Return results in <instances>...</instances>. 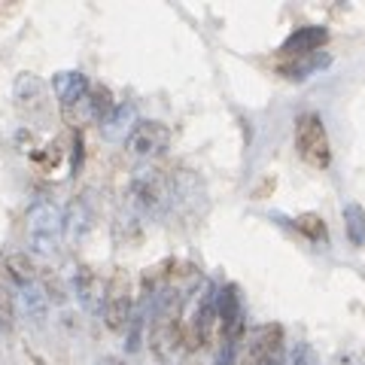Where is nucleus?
<instances>
[{
	"label": "nucleus",
	"instance_id": "nucleus-1",
	"mask_svg": "<svg viewBox=\"0 0 365 365\" xmlns=\"http://www.w3.org/2000/svg\"><path fill=\"white\" fill-rule=\"evenodd\" d=\"M295 150L311 168H329L332 165V146H329L326 125L317 113H302L295 119Z\"/></svg>",
	"mask_w": 365,
	"mask_h": 365
},
{
	"label": "nucleus",
	"instance_id": "nucleus-2",
	"mask_svg": "<svg viewBox=\"0 0 365 365\" xmlns=\"http://www.w3.org/2000/svg\"><path fill=\"white\" fill-rule=\"evenodd\" d=\"M131 319V280L125 271H116L107 283V299H104V323L113 332H122Z\"/></svg>",
	"mask_w": 365,
	"mask_h": 365
},
{
	"label": "nucleus",
	"instance_id": "nucleus-3",
	"mask_svg": "<svg viewBox=\"0 0 365 365\" xmlns=\"http://www.w3.org/2000/svg\"><path fill=\"white\" fill-rule=\"evenodd\" d=\"M150 347L162 362H170L180 353H186V347H182V323L177 314L165 311L155 317V323L150 329Z\"/></svg>",
	"mask_w": 365,
	"mask_h": 365
},
{
	"label": "nucleus",
	"instance_id": "nucleus-4",
	"mask_svg": "<svg viewBox=\"0 0 365 365\" xmlns=\"http://www.w3.org/2000/svg\"><path fill=\"white\" fill-rule=\"evenodd\" d=\"M283 353V326L268 323L253 332L244 353V365H277Z\"/></svg>",
	"mask_w": 365,
	"mask_h": 365
},
{
	"label": "nucleus",
	"instance_id": "nucleus-5",
	"mask_svg": "<svg viewBox=\"0 0 365 365\" xmlns=\"http://www.w3.org/2000/svg\"><path fill=\"white\" fill-rule=\"evenodd\" d=\"M168 143H170V131H168V125H162V122H137L134 131L128 134V140H125L128 153L140 155V158L162 155L168 150Z\"/></svg>",
	"mask_w": 365,
	"mask_h": 365
},
{
	"label": "nucleus",
	"instance_id": "nucleus-6",
	"mask_svg": "<svg viewBox=\"0 0 365 365\" xmlns=\"http://www.w3.org/2000/svg\"><path fill=\"white\" fill-rule=\"evenodd\" d=\"M134 195L137 201L143 204V207H150V210H158L162 204L168 201V180L162 170H143L140 177L134 180Z\"/></svg>",
	"mask_w": 365,
	"mask_h": 365
},
{
	"label": "nucleus",
	"instance_id": "nucleus-7",
	"mask_svg": "<svg viewBox=\"0 0 365 365\" xmlns=\"http://www.w3.org/2000/svg\"><path fill=\"white\" fill-rule=\"evenodd\" d=\"M326 40H329V34L323 28H299L280 46V55L283 58H304V55H314Z\"/></svg>",
	"mask_w": 365,
	"mask_h": 365
},
{
	"label": "nucleus",
	"instance_id": "nucleus-8",
	"mask_svg": "<svg viewBox=\"0 0 365 365\" xmlns=\"http://www.w3.org/2000/svg\"><path fill=\"white\" fill-rule=\"evenodd\" d=\"M216 304H220L222 335L228 341H235L237 335H241V302H237V289L235 287H225L220 292V299H216Z\"/></svg>",
	"mask_w": 365,
	"mask_h": 365
},
{
	"label": "nucleus",
	"instance_id": "nucleus-9",
	"mask_svg": "<svg viewBox=\"0 0 365 365\" xmlns=\"http://www.w3.org/2000/svg\"><path fill=\"white\" fill-rule=\"evenodd\" d=\"M6 274L13 277L16 283H34L37 280V265H34V259L28 253H13L6 256Z\"/></svg>",
	"mask_w": 365,
	"mask_h": 365
},
{
	"label": "nucleus",
	"instance_id": "nucleus-10",
	"mask_svg": "<svg viewBox=\"0 0 365 365\" xmlns=\"http://www.w3.org/2000/svg\"><path fill=\"white\" fill-rule=\"evenodd\" d=\"M344 220H347V235L353 244H365V210L359 204H347L344 210Z\"/></svg>",
	"mask_w": 365,
	"mask_h": 365
},
{
	"label": "nucleus",
	"instance_id": "nucleus-11",
	"mask_svg": "<svg viewBox=\"0 0 365 365\" xmlns=\"http://www.w3.org/2000/svg\"><path fill=\"white\" fill-rule=\"evenodd\" d=\"M88 101H91V116H101V119H104L107 113L116 107L107 86H88Z\"/></svg>",
	"mask_w": 365,
	"mask_h": 365
},
{
	"label": "nucleus",
	"instance_id": "nucleus-12",
	"mask_svg": "<svg viewBox=\"0 0 365 365\" xmlns=\"http://www.w3.org/2000/svg\"><path fill=\"white\" fill-rule=\"evenodd\" d=\"M295 228L311 237V241H326V222L319 220L317 213H302L299 220H295Z\"/></svg>",
	"mask_w": 365,
	"mask_h": 365
},
{
	"label": "nucleus",
	"instance_id": "nucleus-13",
	"mask_svg": "<svg viewBox=\"0 0 365 365\" xmlns=\"http://www.w3.org/2000/svg\"><path fill=\"white\" fill-rule=\"evenodd\" d=\"M13 295L4 287V277H0V326L4 329H13Z\"/></svg>",
	"mask_w": 365,
	"mask_h": 365
},
{
	"label": "nucleus",
	"instance_id": "nucleus-14",
	"mask_svg": "<svg viewBox=\"0 0 365 365\" xmlns=\"http://www.w3.org/2000/svg\"><path fill=\"white\" fill-rule=\"evenodd\" d=\"M43 280H46V292H52V295H49V299H55V302H61V299H64V287H61L58 274H55V271H43Z\"/></svg>",
	"mask_w": 365,
	"mask_h": 365
},
{
	"label": "nucleus",
	"instance_id": "nucleus-15",
	"mask_svg": "<svg viewBox=\"0 0 365 365\" xmlns=\"http://www.w3.org/2000/svg\"><path fill=\"white\" fill-rule=\"evenodd\" d=\"M101 365H119L116 359H104V362H101Z\"/></svg>",
	"mask_w": 365,
	"mask_h": 365
}]
</instances>
